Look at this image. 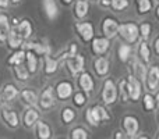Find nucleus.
Masks as SVG:
<instances>
[{
	"label": "nucleus",
	"mask_w": 159,
	"mask_h": 139,
	"mask_svg": "<svg viewBox=\"0 0 159 139\" xmlns=\"http://www.w3.org/2000/svg\"><path fill=\"white\" fill-rule=\"evenodd\" d=\"M144 88H145L147 92H151V93H155L159 89V64L158 63H152L148 67L145 79H144Z\"/></svg>",
	"instance_id": "nucleus-20"
},
{
	"label": "nucleus",
	"mask_w": 159,
	"mask_h": 139,
	"mask_svg": "<svg viewBox=\"0 0 159 139\" xmlns=\"http://www.w3.org/2000/svg\"><path fill=\"white\" fill-rule=\"evenodd\" d=\"M141 109L145 114H151V113H155L157 111V103H155V96L154 93L151 92H144V95L141 96Z\"/></svg>",
	"instance_id": "nucleus-36"
},
{
	"label": "nucleus",
	"mask_w": 159,
	"mask_h": 139,
	"mask_svg": "<svg viewBox=\"0 0 159 139\" xmlns=\"http://www.w3.org/2000/svg\"><path fill=\"white\" fill-rule=\"evenodd\" d=\"M0 123L10 131L21 128V114L11 104L0 107Z\"/></svg>",
	"instance_id": "nucleus-6"
},
{
	"label": "nucleus",
	"mask_w": 159,
	"mask_h": 139,
	"mask_svg": "<svg viewBox=\"0 0 159 139\" xmlns=\"http://www.w3.org/2000/svg\"><path fill=\"white\" fill-rule=\"evenodd\" d=\"M152 139H159V129H158V131L154 134V137H152Z\"/></svg>",
	"instance_id": "nucleus-52"
},
{
	"label": "nucleus",
	"mask_w": 159,
	"mask_h": 139,
	"mask_svg": "<svg viewBox=\"0 0 159 139\" xmlns=\"http://www.w3.org/2000/svg\"><path fill=\"white\" fill-rule=\"evenodd\" d=\"M134 139H152V137L148 135V134H145V132H140Z\"/></svg>",
	"instance_id": "nucleus-48"
},
{
	"label": "nucleus",
	"mask_w": 159,
	"mask_h": 139,
	"mask_svg": "<svg viewBox=\"0 0 159 139\" xmlns=\"http://www.w3.org/2000/svg\"><path fill=\"white\" fill-rule=\"evenodd\" d=\"M152 14H154V20H155V21L159 22V3H157V4H155Z\"/></svg>",
	"instance_id": "nucleus-46"
},
{
	"label": "nucleus",
	"mask_w": 159,
	"mask_h": 139,
	"mask_svg": "<svg viewBox=\"0 0 159 139\" xmlns=\"http://www.w3.org/2000/svg\"><path fill=\"white\" fill-rule=\"evenodd\" d=\"M57 106V99H56L55 90H53V85H43L41 90H39V100H38V109L43 113L52 111L55 107Z\"/></svg>",
	"instance_id": "nucleus-9"
},
{
	"label": "nucleus",
	"mask_w": 159,
	"mask_h": 139,
	"mask_svg": "<svg viewBox=\"0 0 159 139\" xmlns=\"http://www.w3.org/2000/svg\"><path fill=\"white\" fill-rule=\"evenodd\" d=\"M112 42L110 39L105 38L102 35H95V38L89 42V52L91 54L95 57V56H106L109 53L110 47H112Z\"/></svg>",
	"instance_id": "nucleus-18"
},
{
	"label": "nucleus",
	"mask_w": 159,
	"mask_h": 139,
	"mask_svg": "<svg viewBox=\"0 0 159 139\" xmlns=\"http://www.w3.org/2000/svg\"><path fill=\"white\" fill-rule=\"evenodd\" d=\"M24 50H31L34 52L38 57L43 59L45 56L52 54V45L49 43L48 39H30V41H25L24 43Z\"/></svg>",
	"instance_id": "nucleus-15"
},
{
	"label": "nucleus",
	"mask_w": 159,
	"mask_h": 139,
	"mask_svg": "<svg viewBox=\"0 0 159 139\" xmlns=\"http://www.w3.org/2000/svg\"><path fill=\"white\" fill-rule=\"evenodd\" d=\"M117 93H119V103L130 104V95H129V84H127V75L121 76L117 81Z\"/></svg>",
	"instance_id": "nucleus-37"
},
{
	"label": "nucleus",
	"mask_w": 159,
	"mask_h": 139,
	"mask_svg": "<svg viewBox=\"0 0 159 139\" xmlns=\"http://www.w3.org/2000/svg\"><path fill=\"white\" fill-rule=\"evenodd\" d=\"M89 2H91V3H98L99 0H89Z\"/></svg>",
	"instance_id": "nucleus-54"
},
{
	"label": "nucleus",
	"mask_w": 159,
	"mask_h": 139,
	"mask_svg": "<svg viewBox=\"0 0 159 139\" xmlns=\"http://www.w3.org/2000/svg\"><path fill=\"white\" fill-rule=\"evenodd\" d=\"M20 114H21V127L25 131H32L36 123L42 118V111L38 109V106L24 107Z\"/></svg>",
	"instance_id": "nucleus-14"
},
{
	"label": "nucleus",
	"mask_w": 159,
	"mask_h": 139,
	"mask_svg": "<svg viewBox=\"0 0 159 139\" xmlns=\"http://www.w3.org/2000/svg\"><path fill=\"white\" fill-rule=\"evenodd\" d=\"M119 27H120V21L117 17L115 14H106L99 21V35L115 41L116 38H119Z\"/></svg>",
	"instance_id": "nucleus-5"
},
{
	"label": "nucleus",
	"mask_w": 159,
	"mask_h": 139,
	"mask_svg": "<svg viewBox=\"0 0 159 139\" xmlns=\"http://www.w3.org/2000/svg\"><path fill=\"white\" fill-rule=\"evenodd\" d=\"M11 7H13L11 6V0H0V11H6L7 13Z\"/></svg>",
	"instance_id": "nucleus-44"
},
{
	"label": "nucleus",
	"mask_w": 159,
	"mask_h": 139,
	"mask_svg": "<svg viewBox=\"0 0 159 139\" xmlns=\"http://www.w3.org/2000/svg\"><path fill=\"white\" fill-rule=\"evenodd\" d=\"M13 29V21L8 13L0 11V46H6L7 38Z\"/></svg>",
	"instance_id": "nucleus-27"
},
{
	"label": "nucleus",
	"mask_w": 159,
	"mask_h": 139,
	"mask_svg": "<svg viewBox=\"0 0 159 139\" xmlns=\"http://www.w3.org/2000/svg\"><path fill=\"white\" fill-rule=\"evenodd\" d=\"M27 54H25V67L30 71L31 76H35L41 72V68H42V59L38 57L34 52L31 50H25Z\"/></svg>",
	"instance_id": "nucleus-30"
},
{
	"label": "nucleus",
	"mask_w": 159,
	"mask_h": 139,
	"mask_svg": "<svg viewBox=\"0 0 159 139\" xmlns=\"http://www.w3.org/2000/svg\"><path fill=\"white\" fill-rule=\"evenodd\" d=\"M10 71H11V75H13V78H14V82H17V84H27V82L32 78L28 68L25 67V64L10 67Z\"/></svg>",
	"instance_id": "nucleus-34"
},
{
	"label": "nucleus",
	"mask_w": 159,
	"mask_h": 139,
	"mask_svg": "<svg viewBox=\"0 0 159 139\" xmlns=\"http://www.w3.org/2000/svg\"><path fill=\"white\" fill-rule=\"evenodd\" d=\"M92 74L96 79H105L109 76L110 70H112V63L107 56H95L91 63Z\"/></svg>",
	"instance_id": "nucleus-12"
},
{
	"label": "nucleus",
	"mask_w": 159,
	"mask_h": 139,
	"mask_svg": "<svg viewBox=\"0 0 159 139\" xmlns=\"http://www.w3.org/2000/svg\"><path fill=\"white\" fill-rule=\"evenodd\" d=\"M41 8L49 22H55L60 17V6L57 0H41Z\"/></svg>",
	"instance_id": "nucleus-24"
},
{
	"label": "nucleus",
	"mask_w": 159,
	"mask_h": 139,
	"mask_svg": "<svg viewBox=\"0 0 159 139\" xmlns=\"http://www.w3.org/2000/svg\"><path fill=\"white\" fill-rule=\"evenodd\" d=\"M110 139H133V138H130L129 135L124 134L120 128H117V129H115V131H113L112 138H110Z\"/></svg>",
	"instance_id": "nucleus-43"
},
{
	"label": "nucleus",
	"mask_w": 159,
	"mask_h": 139,
	"mask_svg": "<svg viewBox=\"0 0 159 139\" xmlns=\"http://www.w3.org/2000/svg\"><path fill=\"white\" fill-rule=\"evenodd\" d=\"M75 84L74 79L71 78H60L53 84V90H55V95L57 102L60 103H69L71 100L73 95L75 92Z\"/></svg>",
	"instance_id": "nucleus-3"
},
{
	"label": "nucleus",
	"mask_w": 159,
	"mask_h": 139,
	"mask_svg": "<svg viewBox=\"0 0 159 139\" xmlns=\"http://www.w3.org/2000/svg\"><path fill=\"white\" fill-rule=\"evenodd\" d=\"M24 43H25L24 38H22V36L17 32L16 28L13 27V29H11L10 35H8V38H7V42H6L7 49L10 50V52H14V50L22 49V47H24Z\"/></svg>",
	"instance_id": "nucleus-35"
},
{
	"label": "nucleus",
	"mask_w": 159,
	"mask_h": 139,
	"mask_svg": "<svg viewBox=\"0 0 159 139\" xmlns=\"http://www.w3.org/2000/svg\"><path fill=\"white\" fill-rule=\"evenodd\" d=\"M116 56H117V60L121 64H129L131 59L134 57V46L120 41L116 46Z\"/></svg>",
	"instance_id": "nucleus-28"
},
{
	"label": "nucleus",
	"mask_w": 159,
	"mask_h": 139,
	"mask_svg": "<svg viewBox=\"0 0 159 139\" xmlns=\"http://www.w3.org/2000/svg\"><path fill=\"white\" fill-rule=\"evenodd\" d=\"M140 25V41H145L149 42L152 38V33H154V27L149 21H141L138 22Z\"/></svg>",
	"instance_id": "nucleus-41"
},
{
	"label": "nucleus",
	"mask_w": 159,
	"mask_h": 139,
	"mask_svg": "<svg viewBox=\"0 0 159 139\" xmlns=\"http://www.w3.org/2000/svg\"><path fill=\"white\" fill-rule=\"evenodd\" d=\"M154 96H155V103H157V110H159V89L154 93Z\"/></svg>",
	"instance_id": "nucleus-50"
},
{
	"label": "nucleus",
	"mask_w": 159,
	"mask_h": 139,
	"mask_svg": "<svg viewBox=\"0 0 159 139\" xmlns=\"http://www.w3.org/2000/svg\"><path fill=\"white\" fill-rule=\"evenodd\" d=\"M59 2H60V4L63 6V7H71L75 0H59Z\"/></svg>",
	"instance_id": "nucleus-47"
},
{
	"label": "nucleus",
	"mask_w": 159,
	"mask_h": 139,
	"mask_svg": "<svg viewBox=\"0 0 159 139\" xmlns=\"http://www.w3.org/2000/svg\"><path fill=\"white\" fill-rule=\"evenodd\" d=\"M119 38L131 46L138 45V42H140V25H138V22L131 21V20L120 21Z\"/></svg>",
	"instance_id": "nucleus-4"
},
{
	"label": "nucleus",
	"mask_w": 159,
	"mask_h": 139,
	"mask_svg": "<svg viewBox=\"0 0 159 139\" xmlns=\"http://www.w3.org/2000/svg\"><path fill=\"white\" fill-rule=\"evenodd\" d=\"M155 120H157V123H158V125H159V110L155 111Z\"/></svg>",
	"instance_id": "nucleus-51"
},
{
	"label": "nucleus",
	"mask_w": 159,
	"mask_h": 139,
	"mask_svg": "<svg viewBox=\"0 0 159 139\" xmlns=\"http://www.w3.org/2000/svg\"><path fill=\"white\" fill-rule=\"evenodd\" d=\"M39 100V90L34 86H24L20 89L18 102L22 107H34L38 106Z\"/></svg>",
	"instance_id": "nucleus-19"
},
{
	"label": "nucleus",
	"mask_w": 159,
	"mask_h": 139,
	"mask_svg": "<svg viewBox=\"0 0 159 139\" xmlns=\"http://www.w3.org/2000/svg\"><path fill=\"white\" fill-rule=\"evenodd\" d=\"M73 31H74L75 36L78 41L84 45H89V42L95 38L96 29L93 22L84 20V21H74L73 22Z\"/></svg>",
	"instance_id": "nucleus-8"
},
{
	"label": "nucleus",
	"mask_w": 159,
	"mask_h": 139,
	"mask_svg": "<svg viewBox=\"0 0 159 139\" xmlns=\"http://www.w3.org/2000/svg\"><path fill=\"white\" fill-rule=\"evenodd\" d=\"M55 139H69V138H63V137H57V138H55Z\"/></svg>",
	"instance_id": "nucleus-53"
},
{
	"label": "nucleus",
	"mask_w": 159,
	"mask_h": 139,
	"mask_svg": "<svg viewBox=\"0 0 159 139\" xmlns=\"http://www.w3.org/2000/svg\"><path fill=\"white\" fill-rule=\"evenodd\" d=\"M61 61L56 57L55 54H49V56H45L42 59V68L41 72L45 78H53V76L57 75V72L61 68Z\"/></svg>",
	"instance_id": "nucleus-16"
},
{
	"label": "nucleus",
	"mask_w": 159,
	"mask_h": 139,
	"mask_svg": "<svg viewBox=\"0 0 159 139\" xmlns=\"http://www.w3.org/2000/svg\"><path fill=\"white\" fill-rule=\"evenodd\" d=\"M155 2H157V3H159V0H155Z\"/></svg>",
	"instance_id": "nucleus-55"
},
{
	"label": "nucleus",
	"mask_w": 159,
	"mask_h": 139,
	"mask_svg": "<svg viewBox=\"0 0 159 139\" xmlns=\"http://www.w3.org/2000/svg\"><path fill=\"white\" fill-rule=\"evenodd\" d=\"M89 98H91V96H88L85 92L75 89L74 95H73V98H71V100H70V102H71V104L77 110H84L85 107L89 104Z\"/></svg>",
	"instance_id": "nucleus-38"
},
{
	"label": "nucleus",
	"mask_w": 159,
	"mask_h": 139,
	"mask_svg": "<svg viewBox=\"0 0 159 139\" xmlns=\"http://www.w3.org/2000/svg\"><path fill=\"white\" fill-rule=\"evenodd\" d=\"M98 102L107 107L115 106L119 102V93H117V81L113 76H107V78L102 79L101 89L98 93Z\"/></svg>",
	"instance_id": "nucleus-2"
},
{
	"label": "nucleus",
	"mask_w": 159,
	"mask_h": 139,
	"mask_svg": "<svg viewBox=\"0 0 159 139\" xmlns=\"http://www.w3.org/2000/svg\"><path fill=\"white\" fill-rule=\"evenodd\" d=\"M13 27L16 28L17 32L24 38V41H30V39H32L34 33H35V24H34V21L31 18H28V17H22V18H20L18 22H17L16 25H13Z\"/></svg>",
	"instance_id": "nucleus-25"
},
{
	"label": "nucleus",
	"mask_w": 159,
	"mask_h": 139,
	"mask_svg": "<svg viewBox=\"0 0 159 139\" xmlns=\"http://www.w3.org/2000/svg\"><path fill=\"white\" fill-rule=\"evenodd\" d=\"M85 66H87V60H85V56L82 54L81 52L78 54L73 56V57L67 59L63 63V68L67 72V75L70 78H77L81 72L85 71Z\"/></svg>",
	"instance_id": "nucleus-10"
},
{
	"label": "nucleus",
	"mask_w": 159,
	"mask_h": 139,
	"mask_svg": "<svg viewBox=\"0 0 159 139\" xmlns=\"http://www.w3.org/2000/svg\"><path fill=\"white\" fill-rule=\"evenodd\" d=\"M69 139H91V131L89 127L87 124L75 123L69 128V134H67Z\"/></svg>",
	"instance_id": "nucleus-31"
},
{
	"label": "nucleus",
	"mask_w": 159,
	"mask_h": 139,
	"mask_svg": "<svg viewBox=\"0 0 159 139\" xmlns=\"http://www.w3.org/2000/svg\"><path fill=\"white\" fill-rule=\"evenodd\" d=\"M25 54H27V52H25L24 49H18V50H14V52H10L7 60H6V64L8 66V68H10V67H14V66L24 64L25 63Z\"/></svg>",
	"instance_id": "nucleus-39"
},
{
	"label": "nucleus",
	"mask_w": 159,
	"mask_h": 139,
	"mask_svg": "<svg viewBox=\"0 0 159 139\" xmlns=\"http://www.w3.org/2000/svg\"><path fill=\"white\" fill-rule=\"evenodd\" d=\"M152 56H154V52H152V47L149 42L145 41H140L137 45V52H135V57L144 63L147 67H149L152 64Z\"/></svg>",
	"instance_id": "nucleus-26"
},
{
	"label": "nucleus",
	"mask_w": 159,
	"mask_h": 139,
	"mask_svg": "<svg viewBox=\"0 0 159 139\" xmlns=\"http://www.w3.org/2000/svg\"><path fill=\"white\" fill-rule=\"evenodd\" d=\"M74 84L78 90L85 92L88 96H92L96 90V78L92 71L85 70L84 72H81L77 78H74Z\"/></svg>",
	"instance_id": "nucleus-11"
},
{
	"label": "nucleus",
	"mask_w": 159,
	"mask_h": 139,
	"mask_svg": "<svg viewBox=\"0 0 159 139\" xmlns=\"http://www.w3.org/2000/svg\"><path fill=\"white\" fill-rule=\"evenodd\" d=\"M147 71H148V67H147L144 63H141L135 56L129 63V72L131 74V75H134L137 79H140L141 82H144V79H145Z\"/></svg>",
	"instance_id": "nucleus-32"
},
{
	"label": "nucleus",
	"mask_w": 159,
	"mask_h": 139,
	"mask_svg": "<svg viewBox=\"0 0 159 139\" xmlns=\"http://www.w3.org/2000/svg\"><path fill=\"white\" fill-rule=\"evenodd\" d=\"M119 128L126 135L134 139L141 132V124L138 115L134 113H124L119 120Z\"/></svg>",
	"instance_id": "nucleus-7"
},
{
	"label": "nucleus",
	"mask_w": 159,
	"mask_h": 139,
	"mask_svg": "<svg viewBox=\"0 0 159 139\" xmlns=\"http://www.w3.org/2000/svg\"><path fill=\"white\" fill-rule=\"evenodd\" d=\"M127 84H129V95H130V103L131 104H137L140 103L141 96L145 92L144 88V82H141L140 79H137L134 75L127 74Z\"/></svg>",
	"instance_id": "nucleus-17"
},
{
	"label": "nucleus",
	"mask_w": 159,
	"mask_h": 139,
	"mask_svg": "<svg viewBox=\"0 0 159 139\" xmlns=\"http://www.w3.org/2000/svg\"><path fill=\"white\" fill-rule=\"evenodd\" d=\"M22 2H24V0H11V6H13V7H18V6L22 4Z\"/></svg>",
	"instance_id": "nucleus-49"
},
{
	"label": "nucleus",
	"mask_w": 159,
	"mask_h": 139,
	"mask_svg": "<svg viewBox=\"0 0 159 139\" xmlns=\"http://www.w3.org/2000/svg\"><path fill=\"white\" fill-rule=\"evenodd\" d=\"M151 47H152V52H154V56H157L159 59V33L154 36V39L151 42Z\"/></svg>",
	"instance_id": "nucleus-42"
},
{
	"label": "nucleus",
	"mask_w": 159,
	"mask_h": 139,
	"mask_svg": "<svg viewBox=\"0 0 159 139\" xmlns=\"http://www.w3.org/2000/svg\"><path fill=\"white\" fill-rule=\"evenodd\" d=\"M91 2L89 0H75L71 6V17L74 21H84L89 17Z\"/></svg>",
	"instance_id": "nucleus-23"
},
{
	"label": "nucleus",
	"mask_w": 159,
	"mask_h": 139,
	"mask_svg": "<svg viewBox=\"0 0 159 139\" xmlns=\"http://www.w3.org/2000/svg\"><path fill=\"white\" fill-rule=\"evenodd\" d=\"M98 7L99 8H102V10H110V0H99L98 3Z\"/></svg>",
	"instance_id": "nucleus-45"
},
{
	"label": "nucleus",
	"mask_w": 159,
	"mask_h": 139,
	"mask_svg": "<svg viewBox=\"0 0 159 139\" xmlns=\"http://www.w3.org/2000/svg\"><path fill=\"white\" fill-rule=\"evenodd\" d=\"M113 118L110 107L102 104L101 102L88 104L84 109V123L89 128H99L106 123H110Z\"/></svg>",
	"instance_id": "nucleus-1"
},
{
	"label": "nucleus",
	"mask_w": 159,
	"mask_h": 139,
	"mask_svg": "<svg viewBox=\"0 0 159 139\" xmlns=\"http://www.w3.org/2000/svg\"><path fill=\"white\" fill-rule=\"evenodd\" d=\"M78 111L80 110L75 109L73 104L64 103L63 106L60 107V110H59V121H60V124L64 127L74 125L78 118Z\"/></svg>",
	"instance_id": "nucleus-21"
},
{
	"label": "nucleus",
	"mask_w": 159,
	"mask_h": 139,
	"mask_svg": "<svg viewBox=\"0 0 159 139\" xmlns=\"http://www.w3.org/2000/svg\"><path fill=\"white\" fill-rule=\"evenodd\" d=\"M131 7V0H110V11L113 14H123Z\"/></svg>",
	"instance_id": "nucleus-40"
},
{
	"label": "nucleus",
	"mask_w": 159,
	"mask_h": 139,
	"mask_svg": "<svg viewBox=\"0 0 159 139\" xmlns=\"http://www.w3.org/2000/svg\"><path fill=\"white\" fill-rule=\"evenodd\" d=\"M155 4H157L155 0H131V6L137 17H147L151 14Z\"/></svg>",
	"instance_id": "nucleus-29"
},
{
	"label": "nucleus",
	"mask_w": 159,
	"mask_h": 139,
	"mask_svg": "<svg viewBox=\"0 0 159 139\" xmlns=\"http://www.w3.org/2000/svg\"><path fill=\"white\" fill-rule=\"evenodd\" d=\"M78 53H80V45H78V42L77 41H70L69 43L64 46V49H61L60 52H57L55 56L61 61V64H63L64 61L67 60V59L73 57V56L78 54Z\"/></svg>",
	"instance_id": "nucleus-33"
},
{
	"label": "nucleus",
	"mask_w": 159,
	"mask_h": 139,
	"mask_svg": "<svg viewBox=\"0 0 159 139\" xmlns=\"http://www.w3.org/2000/svg\"><path fill=\"white\" fill-rule=\"evenodd\" d=\"M34 139H55V129H53L52 124L45 118L36 123V125L32 129Z\"/></svg>",
	"instance_id": "nucleus-22"
},
{
	"label": "nucleus",
	"mask_w": 159,
	"mask_h": 139,
	"mask_svg": "<svg viewBox=\"0 0 159 139\" xmlns=\"http://www.w3.org/2000/svg\"><path fill=\"white\" fill-rule=\"evenodd\" d=\"M20 89L21 88H18L17 82H4L0 86V107L8 106L18 100Z\"/></svg>",
	"instance_id": "nucleus-13"
}]
</instances>
